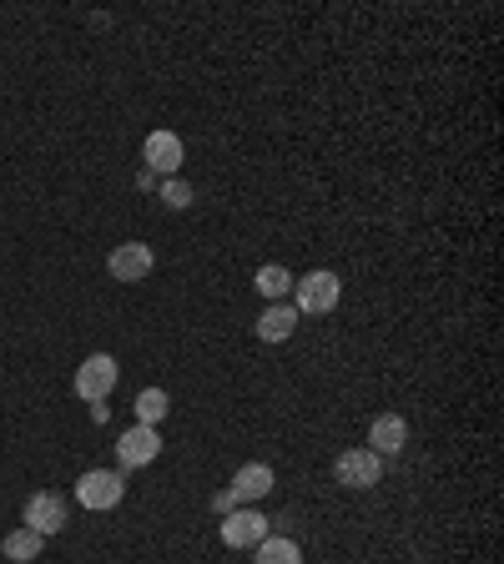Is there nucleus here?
<instances>
[{"label":"nucleus","instance_id":"f257e3e1","mask_svg":"<svg viewBox=\"0 0 504 564\" xmlns=\"http://www.w3.org/2000/svg\"><path fill=\"white\" fill-rule=\"evenodd\" d=\"M338 298H344V283H338L333 267H313V273L292 277V308H298V317L303 313H333Z\"/></svg>","mask_w":504,"mask_h":564},{"label":"nucleus","instance_id":"f03ea898","mask_svg":"<svg viewBox=\"0 0 504 564\" xmlns=\"http://www.w3.org/2000/svg\"><path fill=\"white\" fill-rule=\"evenodd\" d=\"M121 494H127V479H121L117 469H86L76 479V504L92 514H107L121 504Z\"/></svg>","mask_w":504,"mask_h":564},{"label":"nucleus","instance_id":"7ed1b4c3","mask_svg":"<svg viewBox=\"0 0 504 564\" xmlns=\"http://www.w3.org/2000/svg\"><path fill=\"white\" fill-rule=\"evenodd\" d=\"M333 479H338L344 489H373L379 479H384V459H379L369 444L344 448V454L333 459Z\"/></svg>","mask_w":504,"mask_h":564},{"label":"nucleus","instance_id":"20e7f679","mask_svg":"<svg viewBox=\"0 0 504 564\" xmlns=\"http://www.w3.org/2000/svg\"><path fill=\"white\" fill-rule=\"evenodd\" d=\"M267 535H273V519L257 514L252 504H238L232 514H223V544L227 550H257Z\"/></svg>","mask_w":504,"mask_h":564},{"label":"nucleus","instance_id":"39448f33","mask_svg":"<svg viewBox=\"0 0 504 564\" xmlns=\"http://www.w3.org/2000/svg\"><path fill=\"white\" fill-rule=\"evenodd\" d=\"M21 525H26V529H36L40 539L61 535V529L71 525L67 499H61V494H51V489H40V494H31V499H26V509H21Z\"/></svg>","mask_w":504,"mask_h":564},{"label":"nucleus","instance_id":"423d86ee","mask_svg":"<svg viewBox=\"0 0 504 564\" xmlns=\"http://www.w3.org/2000/svg\"><path fill=\"white\" fill-rule=\"evenodd\" d=\"M121 368L111 353H92L86 363L76 368V398L81 404H101V398H111V388H117Z\"/></svg>","mask_w":504,"mask_h":564},{"label":"nucleus","instance_id":"0eeeda50","mask_svg":"<svg viewBox=\"0 0 504 564\" xmlns=\"http://www.w3.org/2000/svg\"><path fill=\"white\" fill-rule=\"evenodd\" d=\"M152 267H157V252L146 248V242H121L107 257V273L117 277V283H146Z\"/></svg>","mask_w":504,"mask_h":564},{"label":"nucleus","instance_id":"6e6552de","mask_svg":"<svg viewBox=\"0 0 504 564\" xmlns=\"http://www.w3.org/2000/svg\"><path fill=\"white\" fill-rule=\"evenodd\" d=\"M142 157H146V171H152V177H177L182 161H187L182 136H177V132H152L142 142Z\"/></svg>","mask_w":504,"mask_h":564},{"label":"nucleus","instance_id":"1a4fd4ad","mask_svg":"<svg viewBox=\"0 0 504 564\" xmlns=\"http://www.w3.org/2000/svg\"><path fill=\"white\" fill-rule=\"evenodd\" d=\"M161 454V433L146 429V423H132V429L117 439V459L121 469H146V464Z\"/></svg>","mask_w":504,"mask_h":564},{"label":"nucleus","instance_id":"9d476101","mask_svg":"<svg viewBox=\"0 0 504 564\" xmlns=\"http://www.w3.org/2000/svg\"><path fill=\"white\" fill-rule=\"evenodd\" d=\"M404 444H409V423L398 419V413H379V419L369 423V448L379 454V459L404 454Z\"/></svg>","mask_w":504,"mask_h":564},{"label":"nucleus","instance_id":"9b49d317","mask_svg":"<svg viewBox=\"0 0 504 564\" xmlns=\"http://www.w3.org/2000/svg\"><path fill=\"white\" fill-rule=\"evenodd\" d=\"M273 464H242L238 473H232V499L238 504H257V499H267L273 494Z\"/></svg>","mask_w":504,"mask_h":564},{"label":"nucleus","instance_id":"f8f14e48","mask_svg":"<svg viewBox=\"0 0 504 564\" xmlns=\"http://www.w3.org/2000/svg\"><path fill=\"white\" fill-rule=\"evenodd\" d=\"M292 328H298V308L292 302H267L257 313V338L263 343H288Z\"/></svg>","mask_w":504,"mask_h":564},{"label":"nucleus","instance_id":"ddd939ff","mask_svg":"<svg viewBox=\"0 0 504 564\" xmlns=\"http://www.w3.org/2000/svg\"><path fill=\"white\" fill-rule=\"evenodd\" d=\"M252 564H303V550H298V539L288 535H267L257 550H252Z\"/></svg>","mask_w":504,"mask_h":564},{"label":"nucleus","instance_id":"4468645a","mask_svg":"<svg viewBox=\"0 0 504 564\" xmlns=\"http://www.w3.org/2000/svg\"><path fill=\"white\" fill-rule=\"evenodd\" d=\"M0 550H5V560H15V564H31L40 550H46V539H40L36 529H26V525H21V529H11V535L0 539Z\"/></svg>","mask_w":504,"mask_h":564},{"label":"nucleus","instance_id":"2eb2a0df","mask_svg":"<svg viewBox=\"0 0 504 564\" xmlns=\"http://www.w3.org/2000/svg\"><path fill=\"white\" fill-rule=\"evenodd\" d=\"M136 423H146V429H157L167 413H172V398H167V388H142L136 394Z\"/></svg>","mask_w":504,"mask_h":564},{"label":"nucleus","instance_id":"dca6fc26","mask_svg":"<svg viewBox=\"0 0 504 564\" xmlns=\"http://www.w3.org/2000/svg\"><path fill=\"white\" fill-rule=\"evenodd\" d=\"M257 292H263L267 302H283L292 292V273L283 263H267V267H257Z\"/></svg>","mask_w":504,"mask_h":564},{"label":"nucleus","instance_id":"f3484780","mask_svg":"<svg viewBox=\"0 0 504 564\" xmlns=\"http://www.w3.org/2000/svg\"><path fill=\"white\" fill-rule=\"evenodd\" d=\"M157 197L167 202V207H177V212H182V207H192V187H187L182 177H167V182L157 187Z\"/></svg>","mask_w":504,"mask_h":564},{"label":"nucleus","instance_id":"a211bd4d","mask_svg":"<svg viewBox=\"0 0 504 564\" xmlns=\"http://www.w3.org/2000/svg\"><path fill=\"white\" fill-rule=\"evenodd\" d=\"M213 509H217V514H232V509H238V499H232V489H223V494H213Z\"/></svg>","mask_w":504,"mask_h":564}]
</instances>
